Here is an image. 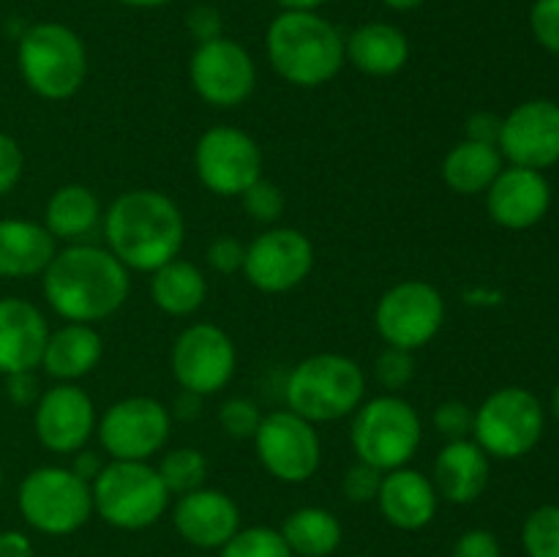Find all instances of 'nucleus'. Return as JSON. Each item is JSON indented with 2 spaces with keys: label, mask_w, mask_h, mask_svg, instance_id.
<instances>
[{
  "label": "nucleus",
  "mask_w": 559,
  "mask_h": 557,
  "mask_svg": "<svg viewBox=\"0 0 559 557\" xmlns=\"http://www.w3.org/2000/svg\"><path fill=\"white\" fill-rule=\"evenodd\" d=\"M314 271V244L298 227L273 224L246 244L243 276L265 295L293 293Z\"/></svg>",
  "instance_id": "2eb2a0df"
},
{
  "label": "nucleus",
  "mask_w": 559,
  "mask_h": 557,
  "mask_svg": "<svg viewBox=\"0 0 559 557\" xmlns=\"http://www.w3.org/2000/svg\"><path fill=\"white\" fill-rule=\"evenodd\" d=\"M451 557H502L500 538L484 528L464 530L453 544Z\"/></svg>",
  "instance_id": "79ce46f5"
},
{
  "label": "nucleus",
  "mask_w": 559,
  "mask_h": 557,
  "mask_svg": "<svg viewBox=\"0 0 559 557\" xmlns=\"http://www.w3.org/2000/svg\"><path fill=\"white\" fill-rule=\"evenodd\" d=\"M251 442L265 473L282 484H306L322 464V440L317 426L287 407L262 415Z\"/></svg>",
  "instance_id": "4468645a"
},
{
  "label": "nucleus",
  "mask_w": 559,
  "mask_h": 557,
  "mask_svg": "<svg viewBox=\"0 0 559 557\" xmlns=\"http://www.w3.org/2000/svg\"><path fill=\"white\" fill-rule=\"evenodd\" d=\"M238 200L240 205H243L246 216H249L251 222L262 224V227L278 224V218H282L284 213V191L267 178H260L257 183H251Z\"/></svg>",
  "instance_id": "72a5a7b5"
},
{
  "label": "nucleus",
  "mask_w": 559,
  "mask_h": 557,
  "mask_svg": "<svg viewBox=\"0 0 559 557\" xmlns=\"http://www.w3.org/2000/svg\"><path fill=\"white\" fill-rule=\"evenodd\" d=\"M16 508L31 530L49 538H63L91 522L93 491L71 467L41 464L20 481Z\"/></svg>",
  "instance_id": "6e6552de"
},
{
  "label": "nucleus",
  "mask_w": 559,
  "mask_h": 557,
  "mask_svg": "<svg viewBox=\"0 0 559 557\" xmlns=\"http://www.w3.org/2000/svg\"><path fill=\"white\" fill-rule=\"evenodd\" d=\"M0 489H3V467H0Z\"/></svg>",
  "instance_id": "5fc2aeb1"
},
{
  "label": "nucleus",
  "mask_w": 559,
  "mask_h": 557,
  "mask_svg": "<svg viewBox=\"0 0 559 557\" xmlns=\"http://www.w3.org/2000/svg\"><path fill=\"white\" fill-rule=\"evenodd\" d=\"M58 249L41 222L0 218V278H41Z\"/></svg>",
  "instance_id": "393cba45"
},
{
  "label": "nucleus",
  "mask_w": 559,
  "mask_h": 557,
  "mask_svg": "<svg viewBox=\"0 0 559 557\" xmlns=\"http://www.w3.org/2000/svg\"><path fill=\"white\" fill-rule=\"evenodd\" d=\"M173 528L194 549L218 552L240 528V508L216 486H200L189 495L175 497Z\"/></svg>",
  "instance_id": "6ab92c4d"
},
{
  "label": "nucleus",
  "mask_w": 559,
  "mask_h": 557,
  "mask_svg": "<svg viewBox=\"0 0 559 557\" xmlns=\"http://www.w3.org/2000/svg\"><path fill=\"white\" fill-rule=\"evenodd\" d=\"M104 358V339L96 325L63 322L49 331L41 355V369L55 382H80L98 369Z\"/></svg>",
  "instance_id": "b1692460"
},
{
  "label": "nucleus",
  "mask_w": 559,
  "mask_h": 557,
  "mask_svg": "<svg viewBox=\"0 0 559 557\" xmlns=\"http://www.w3.org/2000/svg\"><path fill=\"white\" fill-rule=\"evenodd\" d=\"M151 298L167 317H191L205 306L207 276L191 260L175 257L151 273Z\"/></svg>",
  "instance_id": "c85d7f7f"
},
{
  "label": "nucleus",
  "mask_w": 559,
  "mask_h": 557,
  "mask_svg": "<svg viewBox=\"0 0 559 557\" xmlns=\"http://www.w3.org/2000/svg\"><path fill=\"white\" fill-rule=\"evenodd\" d=\"M91 491L93 513H98L109 528L126 533H140L162 522L173 500L156 464L151 462L109 459L91 484Z\"/></svg>",
  "instance_id": "0eeeda50"
},
{
  "label": "nucleus",
  "mask_w": 559,
  "mask_h": 557,
  "mask_svg": "<svg viewBox=\"0 0 559 557\" xmlns=\"http://www.w3.org/2000/svg\"><path fill=\"white\" fill-rule=\"evenodd\" d=\"M49 322L33 300L0 298V375L36 371L49 339Z\"/></svg>",
  "instance_id": "412c9836"
},
{
  "label": "nucleus",
  "mask_w": 559,
  "mask_h": 557,
  "mask_svg": "<svg viewBox=\"0 0 559 557\" xmlns=\"http://www.w3.org/2000/svg\"><path fill=\"white\" fill-rule=\"evenodd\" d=\"M374 377L385 393H402L415 380V353L385 344L374 360Z\"/></svg>",
  "instance_id": "c9c22d12"
},
{
  "label": "nucleus",
  "mask_w": 559,
  "mask_h": 557,
  "mask_svg": "<svg viewBox=\"0 0 559 557\" xmlns=\"http://www.w3.org/2000/svg\"><path fill=\"white\" fill-rule=\"evenodd\" d=\"M102 200L91 186L66 183L49 194L44 205V227L58 244H87L96 227H102Z\"/></svg>",
  "instance_id": "bb28decb"
},
{
  "label": "nucleus",
  "mask_w": 559,
  "mask_h": 557,
  "mask_svg": "<svg viewBox=\"0 0 559 557\" xmlns=\"http://www.w3.org/2000/svg\"><path fill=\"white\" fill-rule=\"evenodd\" d=\"M189 82L207 107L235 109L254 96L257 63L243 44L218 36L194 47L189 58Z\"/></svg>",
  "instance_id": "dca6fc26"
},
{
  "label": "nucleus",
  "mask_w": 559,
  "mask_h": 557,
  "mask_svg": "<svg viewBox=\"0 0 559 557\" xmlns=\"http://www.w3.org/2000/svg\"><path fill=\"white\" fill-rule=\"evenodd\" d=\"M409 38L391 22H366L344 38V58L366 76H393L409 63Z\"/></svg>",
  "instance_id": "a878e982"
},
{
  "label": "nucleus",
  "mask_w": 559,
  "mask_h": 557,
  "mask_svg": "<svg viewBox=\"0 0 559 557\" xmlns=\"http://www.w3.org/2000/svg\"><path fill=\"white\" fill-rule=\"evenodd\" d=\"M120 5H129V9H162V5L173 3V0H118Z\"/></svg>",
  "instance_id": "3c124183"
},
{
  "label": "nucleus",
  "mask_w": 559,
  "mask_h": 557,
  "mask_svg": "<svg viewBox=\"0 0 559 557\" xmlns=\"http://www.w3.org/2000/svg\"><path fill=\"white\" fill-rule=\"evenodd\" d=\"M104 246L131 273H153L180 257L186 218L178 202L158 189H129L115 197L102 218Z\"/></svg>",
  "instance_id": "f03ea898"
},
{
  "label": "nucleus",
  "mask_w": 559,
  "mask_h": 557,
  "mask_svg": "<svg viewBox=\"0 0 559 557\" xmlns=\"http://www.w3.org/2000/svg\"><path fill=\"white\" fill-rule=\"evenodd\" d=\"M502 158L513 167L544 169L559 164V104L551 98H530L502 118Z\"/></svg>",
  "instance_id": "a211bd4d"
},
{
  "label": "nucleus",
  "mask_w": 559,
  "mask_h": 557,
  "mask_svg": "<svg viewBox=\"0 0 559 557\" xmlns=\"http://www.w3.org/2000/svg\"><path fill=\"white\" fill-rule=\"evenodd\" d=\"M197 180L211 194L233 200L262 178V147L238 126H211L194 145Z\"/></svg>",
  "instance_id": "ddd939ff"
},
{
  "label": "nucleus",
  "mask_w": 559,
  "mask_h": 557,
  "mask_svg": "<svg viewBox=\"0 0 559 557\" xmlns=\"http://www.w3.org/2000/svg\"><path fill=\"white\" fill-rule=\"evenodd\" d=\"M502 118L495 112H473L464 123V140L486 142V145H497L500 142Z\"/></svg>",
  "instance_id": "a18cd8bd"
},
{
  "label": "nucleus",
  "mask_w": 559,
  "mask_h": 557,
  "mask_svg": "<svg viewBox=\"0 0 559 557\" xmlns=\"http://www.w3.org/2000/svg\"><path fill=\"white\" fill-rule=\"evenodd\" d=\"M158 475H162L164 486L173 497L189 495V491L200 489L207 481V457L200 448L180 446V448H164L162 459L156 464Z\"/></svg>",
  "instance_id": "7c9ffc66"
},
{
  "label": "nucleus",
  "mask_w": 559,
  "mask_h": 557,
  "mask_svg": "<svg viewBox=\"0 0 559 557\" xmlns=\"http://www.w3.org/2000/svg\"><path fill=\"white\" fill-rule=\"evenodd\" d=\"M486 213L502 229H530L546 218L551 208V186L544 173L506 164L486 189Z\"/></svg>",
  "instance_id": "aec40b11"
},
{
  "label": "nucleus",
  "mask_w": 559,
  "mask_h": 557,
  "mask_svg": "<svg viewBox=\"0 0 559 557\" xmlns=\"http://www.w3.org/2000/svg\"><path fill=\"white\" fill-rule=\"evenodd\" d=\"M527 557H559V506H538L522 528Z\"/></svg>",
  "instance_id": "473e14b6"
},
{
  "label": "nucleus",
  "mask_w": 559,
  "mask_h": 557,
  "mask_svg": "<svg viewBox=\"0 0 559 557\" xmlns=\"http://www.w3.org/2000/svg\"><path fill=\"white\" fill-rule=\"evenodd\" d=\"M530 31L540 47L559 55V0H535L530 9Z\"/></svg>",
  "instance_id": "ea45409f"
},
{
  "label": "nucleus",
  "mask_w": 559,
  "mask_h": 557,
  "mask_svg": "<svg viewBox=\"0 0 559 557\" xmlns=\"http://www.w3.org/2000/svg\"><path fill=\"white\" fill-rule=\"evenodd\" d=\"M366 399V371L342 353H314L298 360L284 382V404L309 424L349 418Z\"/></svg>",
  "instance_id": "20e7f679"
},
{
  "label": "nucleus",
  "mask_w": 559,
  "mask_h": 557,
  "mask_svg": "<svg viewBox=\"0 0 559 557\" xmlns=\"http://www.w3.org/2000/svg\"><path fill=\"white\" fill-rule=\"evenodd\" d=\"M5 396L16 407H31L38 402L41 391H38L36 371H20V375L5 377Z\"/></svg>",
  "instance_id": "c03bdc74"
},
{
  "label": "nucleus",
  "mask_w": 559,
  "mask_h": 557,
  "mask_svg": "<svg viewBox=\"0 0 559 557\" xmlns=\"http://www.w3.org/2000/svg\"><path fill=\"white\" fill-rule=\"evenodd\" d=\"M440 502L442 500L429 475L407 464V467L391 470V473L382 475V486L374 506L391 528L404 530V533H418V530L429 528L435 522Z\"/></svg>",
  "instance_id": "4be33fe9"
},
{
  "label": "nucleus",
  "mask_w": 559,
  "mask_h": 557,
  "mask_svg": "<svg viewBox=\"0 0 559 557\" xmlns=\"http://www.w3.org/2000/svg\"><path fill=\"white\" fill-rule=\"evenodd\" d=\"M25 173V153L11 134L0 131V197L11 194Z\"/></svg>",
  "instance_id": "a19ab883"
},
{
  "label": "nucleus",
  "mask_w": 559,
  "mask_h": 557,
  "mask_svg": "<svg viewBox=\"0 0 559 557\" xmlns=\"http://www.w3.org/2000/svg\"><path fill=\"white\" fill-rule=\"evenodd\" d=\"M382 5H388V9L393 11H413L418 9V5H424L426 0H380Z\"/></svg>",
  "instance_id": "603ef678"
},
{
  "label": "nucleus",
  "mask_w": 559,
  "mask_h": 557,
  "mask_svg": "<svg viewBox=\"0 0 559 557\" xmlns=\"http://www.w3.org/2000/svg\"><path fill=\"white\" fill-rule=\"evenodd\" d=\"M169 369L180 391L213 396L233 382L238 371V349L222 325L191 322L169 347Z\"/></svg>",
  "instance_id": "f8f14e48"
},
{
  "label": "nucleus",
  "mask_w": 559,
  "mask_h": 557,
  "mask_svg": "<svg viewBox=\"0 0 559 557\" xmlns=\"http://www.w3.org/2000/svg\"><path fill=\"white\" fill-rule=\"evenodd\" d=\"M551 407H555V415H557V420H559V382H557V388H555V399H551Z\"/></svg>",
  "instance_id": "864d4df0"
},
{
  "label": "nucleus",
  "mask_w": 559,
  "mask_h": 557,
  "mask_svg": "<svg viewBox=\"0 0 559 557\" xmlns=\"http://www.w3.org/2000/svg\"><path fill=\"white\" fill-rule=\"evenodd\" d=\"M262 424V410L254 399L233 396L218 407V426L233 440H251Z\"/></svg>",
  "instance_id": "f704fd0d"
},
{
  "label": "nucleus",
  "mask_w": 559,
  "mask_h": 557,
  "mask_svg": "<svg viewBox=\"0 0 559 557\" xmlns=\"http://www.w3.org/2000/svg\"><path fill=\"white\" fill-rule=\"evenodd\" d=\"M278 533L295 557H333L344 541V528L336 513L320 506L295 508L287 513Z\"/></svg>",
  "instance_id": "c756f323"
},
{
  "label": "nucleus",
  "mask_w": 559,
  "mask_h": 557,
  "mask_svg": "<svg viewBox=\"0 0 559 557\" xmlns=\"http://www.w3.org/2000/svg\"><path fill=\"white\" fill-rule=\"evenodd\" d=\"M16 69L27 91L44 102H66L87 80V47L63 22H36L16 42Z\"/></svg>",
  "instance_id": "39448f33"
},
{
  "label": "nucleus",
  "mask_w": 559,
  "mask_h": 557,
  "mask_svg": "<svg viewBox=\"0 0 559 557\" xmlns=\"http://www.w3.org/2000/svg\"><path fill=\"white\" fill-rule=\"evenodd\" d=\"M282 11H320L328 0H273Z\"/></svg>",
  "instance_id": "8fccbe9b"
},
{
  "label": "nucleus",
  "mask_w": 559,
  "mask_h": 557,
  "mask_svg": "<svg viewBox=\"0 0 559 557\" xmlns=\"http://www.w3.org/2000/svg\"><path fill=\"white\" fill-rule=\"evenodd\" d=\"M431 420H435L437 435L445 442L467 440V437H473L475 407H469L462 399H445V402L437 404L435 418Z\"/></svg>",
  "instance_id": "e433bc0d"
},
{
  "label": "nucleus",
  "mask_w": 559,
  "mask_h": 557,
  "mask_svg": "<svg viewBox=\"0 0 559 557\" xmlns=\"http://www.w3.org/2000/svg\"><path fill=\"white\" fill-rule=\"evenodd\" d=\"M271 69L287 85L314 91L338 76L344 58V33L320 11H278L265 33Z\"/></svg>",
  "instance_id": "7ed1b4c3"
},
{
  "label": "nucleus",
  "mask_w": 559,
  "mask_h": 557,
  "mask_svg": "<svg viewBox=\"0 0 559 557\" xmlns=\"http://www.w3.org/2000/svg\"><path fill=\"white\" fill-rule=\"evenodd\" d=\"M98 410L80 382H55L33 404V431L49 453H76L96 437Z\"/></svg>",
  "instance_id": "f3484780"
},
{
  "label": "nucleus",
  "mask_w": 559,
  "mask_h": 557,
  "mask_svg": "<svg viewBox=\"0 0 559 557\" xmlns=\"http://www.w3.org/2000/svg\"><path fill=\"white\" fill-rule=\"evenodd\" d=\"M0 557H36L33 541L20 530H3L0 533Z\"/></svg>",
  "instance_id": "de8ad7c7"
},
{
  "label": "nucleus",
  "mask_w": 559,
  "mask_h": 557,
  "mask_svg": "<svg viewBox=\"0 0 559 557\" xmlns=\"http://www.w3.org/2000/svg\"><path fill=\"white\" fill-rule=\"evenodd\" d=\"M202 399L205 396H197V393L191 391H180L178 396H175L173 407H169V415L180 420H197L202 415Z\"/></svg>",
  "instance_id": "09e8293b"
},
{
  "label": "nucleus",
  "mask_w": 559,
  "mask_h": 557,
  "mask_svg": "<svg viewBox=\"0 0 559 557\" xmlns=\"http://www.w3.org/2000/svg\"><path fill=\"white\" fill-rule=\"evenodd\" d=\"M382 470L371 467V464L358 462L349 464L347 473L342 478V495L347 497L349 502L355 506H366V502H374L377 495H380V486H382Z\"/></svg>",
  "instance_id": "4c0bfd02"
},
{
  "label": "nucleus",
  "mask_w": 559,
  "mask_h": 557,
  "mask_svg": "<svg viewBox=\"0 0 559 557\" xmlns=\"http://www.w3.org/2000/svg\"><path fill=\"white\" fill-rule=\"evenodd\" d=\"M445 325V298L424 278H402L380 295L374 306L377 336L388 347L418 353L435 342Z\"/></svg>",
  "instance_id": "9d476101"
},
{
  "label": "nucleus",
  "mask_w": 559,
  "mask_h": 557,
  "mask_svg": "<svg viewBox=\"0 0 559 557\" xmlns=\"http://www.w3.org/2000/svg\"><path fill=\"white\" fill-rule=\"evenodd\" d=\"M424 442V418L402 393H380L364 399L349 415V446L358 462L391 473L407 467Z\"/></svg>",
  "instance_id": "423d86ee"
},
{
  "label": "nucleus",
  "mask_w": 559,
  "mask_h": 557,
  "mask_svg": "<svg viewBox=\"0 0 559 557\" xmlns=\"http://www.w3.org/2000/svg\"><path fill=\"white\" fill-rule=\"evenodd\" d=\"M349 557H369V555H349Z\"/></svg>",
  "instance_id": "6e6d98bb"
},
{
  "label": "nucleus",
  "mask_w": 559,
  "mask_h": 557,
  "mask_svg": "<svg viewBox=\"0 0 559 557\" xmlns=\"http://www.w3.org/2000/svg\"><path fill=\"white\" fill-rule=\"evenodd\" d=\"M104 464H107V459H104L98 451H91V448L85 446V448H82V451L71 453V464H69V467L74 470V473L80 475L82 481L93 484V481H96V475L104 470Z\"/></svg>",
  "instance_id": "49530a36"
},
{
  "label": "nucleus",
  "mask_w": 559,
  "mask_h": 557,
  "mask_svg": "<svg viewBox=\"0 0 559 557\" xmlns=\"http://www.w3.org/2000/svg\"><path fill=\"white\" fill-rule=\"evenodd\" d=\"M506 167L500 147L486 145V142L462 140L445 153L442 158V183L459 197H478L486 194L497 175Z\"/></svg>",
  "instance_id": "cd10ccee"
},
{
  "label": "nucleus",
  "mask_w": 559,
  "mask_h": 557,
  "mask_svg": "<svg viewBox=\"0 0 559 557\" xmlns=\"http://www.w3.org/2000/svg\"><path fill=\"white\" fill-rule=\"evenodd\" d=\"M246 260V244L235 235H218L207 244L205 262L211 271L222 273V276H233V273L243 271Z\"/></svg>",
  "instance_id": "58836bf2"
},
{
  "label": "nucleus",
  "mask_w": 559,
  "mask_h": 557,
  "mask_svg": "<svg viewBox=\"0 0 559 557\" xmlns=\"http://www.w3.org/2000/svg\"><path fill=\"white\" fill-rule=\"evenodd\" d=\"M544 426L546 413L540 399L522 386H506L491 391L475 407L473 440L489 459L513 462L538 446Z\"/></svg>",
  "instance_id": "1a4fd4ad"
},
{
  "label": "nucleus",
  "mask_w": 559,
  "mask_h": 557,
  "mask_svg": "<svg viewBox=\"0 0 559 557\" xmlns=\"http://www.w3.org/2000/svg\"><path fill=\"white\" fill-rule=\"evenodd\" d=\"M186 27H189L191 36L197 38V44L224 36L222 14H218L213 5H194V9L189 11V16H186Z\"/></svg>",
  "instance_id": "37998d69"
},
{
  "label": "nucleus",
  "mask_w": 559,
  "mask_h": 557,
  "mask_svg": "<svg viewBox=\"0 0 559 557\" xmlns=\"http://www.w3.org/2000/svg\"><path fill=\"white\" fill-rule=\"evenodd\" d=\"M429 478L440 500L453 502V506H469L489 486L491 459L473 437L445 442L435 457Z\"/></svg>",
  "instance_id": "5701e85b"
},
{
  "label": "nucleus",
  "mask_w": 559,
  "mask_h": 557,
  "mask_svg": "<svg viewBox=\"0 0 559 557\" xmlns=\"http://www.w3.org/2000/svg\"><path fill=\"white\" fill-rule=\"evenodd\" d=\"M41 293L63 322L96 325L126 306L131 271L107 246L69 244L60 246L41 273Z\"/></svg>",
  "instance_id": "f257e3e1"
},
{
  "label": "nucleus",
  "mask_w": 559,
  "mask_h": 557,
  "mask_svg": "<svg viewBox=\"0 0 559 557\" xmlns=\"http://www.w3.org/2000/svg\"><path fill=\"white\" fill-rule=\"evenodd\" d=\"M218 557H295L278 528L254 524L240 528L227 544L218 549Z\"/></svg>",
  "instance_id": "2f4dec72"
},
{
  "label": "nucleus",
  "mask_w": 559,
  "mask_h": 557,
  "mask_svg": "<svg viewBox=\"0 0 559 557\" xmlns=\"http://www.w3.org/2000/svg\"><path fill=\"white\" fill-rule=\"evenodd\" d=\"M173 431V415L156 396H123L98 415L96 437L104 457L115 462H151Z\"/></svg>",
  "instance_id": "9b49d317"
}]
</instances>
